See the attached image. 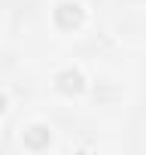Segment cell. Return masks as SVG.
Segmentation results:
<instances>
[{"label":"cell","mask_w":146,"mask_h":155,"mask_svg":"<svg viewBox=\"0 0 146 155\" xmlns=\"http://www.w3.org/2000/svg\"><path fill=\"white\" fill-rule=\"evenodd\" d=\"M52 18H55V25L61 31H73V28L82 25L85 12H82V6L76 3V0H61V3L55 6V12H52Z\"/></svg>","instance_id":"6da1fadb"},{"label":"cell","mask_w":146,"mask_h":155,"mask_svg":"<svg viewBox=\"0 0 146 155\" xmlns=\"http://www.w3.org/2000/svg\"><path fill=\"white\" fill-rule=\"evenodd\" d=\"M49 140H52V131H49L46 125H31V128L22 134V143H25V149H31V152L46 149V146H49Z\"/></svg>","instance_id":"7a4b0ae2"},{"label":"cell","mask_w":146,"mask_h":155,"mask_svg":"<svg viewBox=\"0 0 146 155\" xmlns=\"http://www.w3.org/2000/svg\"><path fill=\"white\" fill-rule=\"evenodd\" d=\"M55 85H58L61 94H79V91L85 88V79H82L79 70H61V73L55 76Z\"/></svg>","instance_id":"3957f363"}]
</instances>
